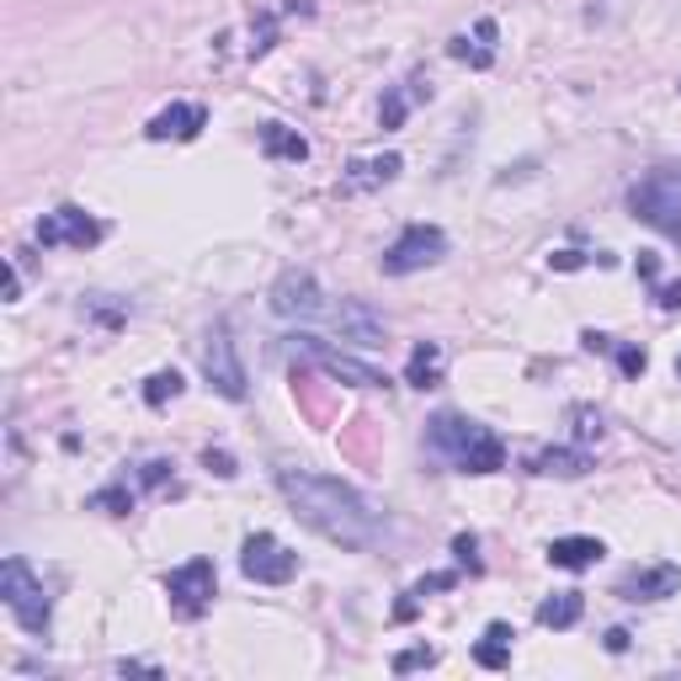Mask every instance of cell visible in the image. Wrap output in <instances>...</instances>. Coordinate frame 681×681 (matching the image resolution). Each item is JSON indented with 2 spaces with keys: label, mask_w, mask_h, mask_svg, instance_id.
I'll return each mask as SVG.
<instances>
[{
  "label": "cell",
  "mask_w": 681,
  "mask_h": 681,
  "mask_svg": "<svg viewBox=\"0 0 681 681\" xmlns=\"http://www.w3.org/2000/svg\"><path fill=\"white\" fill-rule=\"evenodd\" d=\"M277 490L283 501L294 506V517L304 528H315L320 538L341 543V549H379L384 543V511L357 496L352 485L341 479H326V475H309V469H294V464H277Z\"/></svg>",
  "instance_id": "1"
},
{
  "label": "cell",
  "mask_w": 681,
  "mask_h": 681,
  "mask_svg": "<svg viewBox=\"0 0 681 681\" xmlns=\"http://www.w3.org/2000/svg\"><path fill=\"white\" fill-rule=\"evenodd\" d=\"M432 447L437 453H447L453 458V469H464V475H496L506 464V447L501 437L490 432V426H479V421H469V415H432Z\"/></svg>",
  "instance_id": "2"
},
{
  "label": "cell",
  "mask_w": 681,
  "mask_h": 681,
  "mask_svg": "<svg viewBox=\"0 0 681 681\" xmlns=\"http://www.w3.org/2000/svg\"><path fill=\"white\" fill-rule=\"evenodd\" d=\"M628 208L634 219H645L650 230L681 240V166H655L628 187Z\"/></svg>",
  "instance_id": "3"
},
{
  "label": "cell",
  "mask_w": 681,
  "mask_h": 681,
  "mask_svg": "<svg viewBox=\"0 0 681 681\" xmlns=\"http://www.w3.org/2000/svg\"><path fill=\"white\" fill-rule=\"evenodd\" d=\"M0 602H6V613L22 623L28 634H49V623H54V602H49V592H43V581L32 575L28 560L0 564Z\"/></svg>",
  "instance_id": "4"
},
{
  "label": "cell",
  "mask_w": 681,
  "mask_h": 681,
  "mask_svg": "<svg viewBox=\"0 0 681 681\" xmlns=\"http://www.w3.org/2000/svg\"><path fill=\"white\" fill-rule=\"evenodd\" d=\"M447 256V235L437 230V224H411L405 235L394 240L384 251V262L379 267L389 272V277H411V272H421V267H437Z\"/></svg>",
  "instance_id": "5"
},
{
  "label": "cell",
  "mask_w": 681,
  "mask_h": 681,
  "mask_svg": "<svg viewBox=\"0 0 681 681\" xmlns=\"http://www.w3.org/2000/svg\"><path fill=\"white\" fill-rule=\"evenodd\" d=\"M240 570H245V581H256V586H288L298 575V554L288 543H277L272 533H251L245 549H240Z\"/></svg>",
  "instance_id": "6"
},
{
  "label": "cell",
  "mask_w": 681,
  "mask_h": 681,
  "mask_svg": "<svg viewBox=\"0 0 681 681\" xmlns=\"http://www.w3.org/2000/svg\"><path fill=\"white\" fill-rule=\"evenodd\" d=\"M203 373H208V384L219 389L224 400H245V389H251V379H245V362H240V352H235V336H230V326H224V320L208 330V341H203Z\"/></svg>",
  "instance_id": "7"
},
{
  "label": "cell",
  "mask_w": 681,
  "mask_h": 681,
  "mask_svg": "<svg viewBox=\"0 0 681 681\" xmlns=\"http://www.w3.org/2000/svg\"><path fill=\"white\" fill-rule=\"evenodd\" d=\"M213 592H219V570H213V560H187L181 570L166 575V596H171L177 618H203Z\"/></svg>",
  "instance_id": "8"
},
{
  "label": "cell",
  "mask_w": 681,
  "mask_h": 681,
  "mask_svg": "<svg viewBox=\"0 0 681 681\" xmlns=\"http://www.w3.org/2000/svg\"><path fill=\"white\" fill-rule=\"evenodd\" d=\"M272 309L283 320H320V315H330L326 288L315 283V272H298V267H288L272 283Z\"/></svg>",
  "instance_id": "9"
},
{
  "label": "cell",
  "mask_w": 681,
  "mask_h": 681,
  "mask_svg": "<svg viewBox=\"0 0 681 681\" xmlns=\"http://www.w3.org/2000/svg\"><path fill=\"white\" fill-rule=\"evenodd\" d=\"M288 352H294L298 362H315V368H326L330 379H347V384H357V389H384L389 384L384 373L362 368V362H352L347 352H336V347L315 341V336H294V341H288Z\"/></svg>",
  "instance_id": "10"
},
{
  "label": "cell",
  "mask_w": 681,
  "mask_h": 681,
  "mask_svg": "<svg viewBox=\"0 0 681 681\" xmlns=\"http://www.w3.org/2000/svg\"><path fill=\"white\" fill-rule=\"evenodd\" d=\"M102 235H107V230L91 219L86 208H54V213L38 224V240H43V245H75V251H86V245H96Z\"/></svg>",
  "instance_id": "11"
},
{
  "label": "cell",
  "mask_w": 681,
  "mask_h": 681,
  "mask_svg": "<svg viewBox=\"0 0 681 681\" xmlns=\"http://www.w3.org/2000/svg\"><path fill=\"white\" fill-rule=\"evenodd\" d=\"M203 128H208V113H203V107H198V102H177V107H166V113H155L145 134H149V139H155V145H166V139H177V145H187V139H198Z\"/></svg>",
  "instance_id": "12"
},
{
  "label": "cell",
  "mask_w": 681,
  "mask_h": 681,
  "mask_svg": "<svg viewBox=\"0 0 681 681\" xmlns=\"http://www.w3.org/2000/svg\"><path fill=\"white\" fill-rule=\"evenodd\" d=\"M677 586H681L677 564H655V570H634V575H623L618 596H628V602H660V596H671Z\"/></svg>",
  "instance_id": "13"
},
{
  "label": "cell",
  "mask_w": 681,
  "mask_h": 681,
  "mask_svg": "<svg viewBox=\"0 0 681 681\" xmlns=\"http://www.w3.org/2000/svg\"><path fill=\"white\" fill-rule=\"evenodd\" d=\"M330 326L341 330L347 341H357V347H384V320H373L362 304H341V309H330Z\"/></svg>",
  "instance_id": "14"
},
{
  "label": "cell",
  "mask_w": 681,
  "mask_h": 681,
  "mask_svg": "<svg viewBox=\"0 0 681 681\" xmlns=\"http://www.w3.org/2000/svg\"><path fill=\"white\" fill-rule=\"evenodd\" d=\"M607 549H602V538H554L549 543V564L554 570H592Z\"/></svg>",
  "instance_id": "15"
},
{
  "label": "cell",
  "mask_w": 681,
  "mask_h": 681,
  "mask_svg": "<svg viewBox=\"0 0 681 681\" xmlns=\"http://www.w3.org/2000/svg\"><path fill=\"white\" fill-rule=\"evenodd\" d=\"M262 155L267 160H304L309 155V139L298 134V128H288V123H262Z\"/></svg>",
  "instance_id": "16"
},
{
  "label": "cell",
  "mask_w": 681,
  "mask_h": 681,
  "mask_svg": "<svg viewBox=\"0 0 681 681\" xmlns=\"http://www.w3.org/2000/svg\"><path fill=\"white\" fill-rule=\"evenodd\" d=\"M400 171H405V160H400V155H379V160H357L352 171H347V181H341V187H347V192H368V187H384V181H394V177H400Z\"/></svg>",
  "instance_id": "17"
},
{
  "label": "cell",
  "mask_w": 681,
  "mask_h": 681,
  "mask_svg": "<svg viewBox=\"0 0 681 681\" xmlns=\"http://www.w3.org/2000/svg\"><path fill=\"white\" fill-rule=\"evenodd\" d=\"M447 54H453V60H464V64H475V70H490V60H496V22H479L475 43L458 32V38L447 43Z\"/></svg>",
  "instance_id": "18"
},
{
  "label": "cell",
  "mask_w": 681,
  "mask_h": 681,
  "mask_svg": "<svg viewBox=\"0 0 681 681\" xmlns=\"http://www.w3.org/2000/svg\"><path fill=\"white\" fill-rule=\"evenodd\" d=\"M405 384H415V389L443 384V347H437V341H421V347L411 352V362H405Z\"/></svg>",
  "instance_id": "19"
},
{
  "label": "cell",
  "mask_w": 681,
  "mask_h": 681,
  "mask_svg": "<svg viewBox=\"0 0 681 681\" xmlns=\"http://www.w3.org/2000/svg\"><path fill=\"white\" fill-rule=\"evenodd\" d=\"M592 469V453H581V447H549V453H538L533 458V475H560V479H575Z\"/></svg>",
  "instance_id": "20"
},
{
  "label": "cell",
  "mask_w": 681,
  "mask_h": 681,
  "mask_svg": "<svg viewBox=\"0 0 681 681\" xmlns=\"http://www.w3.org/2000/svg\"><path fill=\"white\" fill-rule=\"evenodd\" d=\"M511 639H517L511 623H490L485 639L475 645V660L485 666V671H506V666H511Z\"/></svg>",
  "instance_id": "21"
},
{
  "label": "cell",
  "mask_w": 681,
  "mask_h": 681,
  "mask_svg": "<svg viewBox=\"0 0 681 681\" xmlns=\"http://www.w3.org/2000/svg\"><path fill=\"white\" fill-rule=\"evenodd\" d=\"M581 613H586V596L581 592H554L538 607V623H543V628H575Z\"/></svg>",
  "instance_id": "22"
},
{
  "label": "cell",
  "mask_w": 681,
  "mask_h": 681,
  "mask_svg": "<svg viewBox=\"0 0 681 681\" xmlns=\"http://www.w3.org/2000/svg\"><path fill=\"white\" fill-rule=\"evenodd\" d=\"M411 86H415V91L394 86V91L384 96V128H400V123L411 118V102H415V96H432V81H426V75H415Z\"/></svg>",
  "instance_id": "23"
},
{
  "label": "cell",
  "mask_w": 681,
  "mask_h": 681,
  "mask_svg": "<svg viewBox=\"0 0 681 681\" xmlns=\"http://www.w3.org/2000/svg\"><path fill=\"white\" fill-rule=\"evenodd\" d=\"M91 506H96V511H113V517H128V511H134V496H128L123 485H107V490L91 496Z\"/></svg>",
  "instance_id": "24"
},
{
  "label": "cell",
  "mask_w": 681,
  "mask_h": 681,
  "mask_svg": "<svg viewBox=\"0 0 681 681\" xmlns=\"http://www.w3.org/2000/svg\"><path fill=\"white\" fill-rule=\"evenodd\" d=\"M437 660H443V655L421 645V650H400V655H394V671H400V677H411V671H432Z\"/></svg>",
  "instance_id": "25"
},
{
  "label": "cell",
  "mask_w": 681,
  "mask_h": 681,
  "mask_svg": "<svg viewBox=\"0 0 681 681\" xmlns=\"http://www.w3.org/2000/svg\"><path fill=\"white\" fill-rule=\"evenodd\" d=\"M181 394V373H155L145 384V400L149 405H166V400H177Z\"/></svg>",
  "instance_id": "26"
},
{
  "label": "cell",
  "mask_w": 681,
  "mask_h": 681,
  "mask_svg": "<svg viewBox=\"0 0 681 681\" xmlns=\"http://www.w3.org/2000/svg\"><path fill=\"white\" fill-rule=\"evenodd\" d=\"M618 352V368H623V379H639L645 368H650V357L639 352V347H613Z\"/></svg>",
  "instance_id": "27"
},
{
  "label": "cell",
  "mask_w": 681,
  "mask_h": 681,
  "mask_svg": "<svg viewBox=\"0 0 681 681\" xmlns=\"http://www.w3.org/2000/svg\"><path fill=\"white\" fill-rule=\"evenodd\" d=\"M475 549H479V543H475V538H469V533H458V538H453V554H458V564H469V570H479Z\"/></svg>",
  "instance_id": "28"
},
{
  "label": "cell",
  "mask_w": 681,
  "mask_h": 681,
  "mask_svg": "<svg viewBox=\"0 0 681 681\" xmlns=\"http://www.w3.org/2000/svg\"><path fill=\"white\" fill-rule=\"evenodd\" d=\"M203 464L213 469V475H224V479L235 475V458H230V453H213V447H208V453H203Z\"/></svg>",
  "instance_id": "29"
},
{
  "label": "cell",
  "mask_w": 681,
  "mask_h": 681,
  "mask_svg": "<svg viewBox=\"0 0 681 681\" xmlns=\"http://www.w3.org/2000/svg\"><path fill=\"white\" fill-rule=\"evenodd\" d=\"M166 479H171V464H145V485H149V490H160Z\"/></svg>",
  "instance_id": "30"
},
{
  "label": "cell",
  "mask_w": 681,
  "mask_h": 681,
  "mask_svg": "<svg viewBox=\"0 0 681 681\" xmlns=\"http://www.w3.org/2000/svg\"><path fill=\"white\" fill-rule=\"evenodd\" d=\"M554 267H560V272H575V267H586V256H581V251H560V256H554Z\"/></svg>",
  "instance_id": "31"
},
{
  "label": "cell",
  "mask_w": 681,
  "mask_h": 681,
  "mask_svg": "<svg viewBox=\"0 0 681 681\" xmlns=\"http://www.w3.org/2000/svg\"><path fill=\"white\" fill-rule=\"evenodd\" d=\"M607 650H613V655L628 650V628H613V634H607Z\"/></svg>",
  "instance_id": "32"
},
{
  "label": "cell",
  "mask_w": 681,
  "mask_h": 681,
  "mask_svg": "<svg viewBox=\"0 0 681 681\" xmlns=\"http://www.w3.org/2000/svg\"><path fill=\"white\" fill-rule=\"evenodd\" d=\"M655 298H660V309H681V288H660Z\"/></svg>",
  "instance_id": "33"
},
{
  "label": "cell",
  "mask_w": 681,
  "mask_h": 681,
  "mask_svg": "<svg viewBox=\"0 0 681 681\" xmlns=\"http://www.w3.org/2000/svg\"><path fill=\"white\" fill-rule=\"evenodd\" d=\"M677 379H681V357H677Z\"/></svg>",
  "instance_id": "34"
}]
</instances>
